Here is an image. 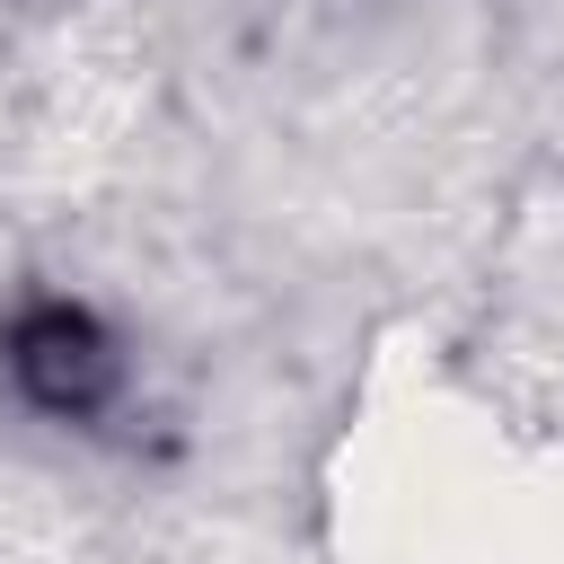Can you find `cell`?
<instances>
[{
	"instance_id": "6da1fadb",
	"label": "cell",
	"mask_w": 564,
	"mask_h": 564,
	"mask_svg": "<svg viewBox=\"0 0 564 564\" xmlns=\"http://www.w3.org/2000/svg\"><path fill=\"white\" fill-rule=\"evenodd\" d=\"M9 370H18V388H26L44 414H97V405L115 397V344H106V326H97L88 308H70V300H44V308L18 317Z\"/></svg>"
}]
</instances>
